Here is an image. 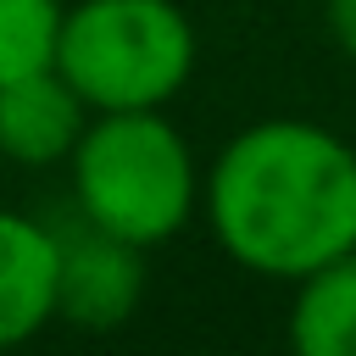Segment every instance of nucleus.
Instances as JSON below:
<instances>
[{"mask_svg": "<svg viewBox=\"0 0 356 356\" xmlns=\"http://www.w3.org/2000/svg\"><path fill=\"white\" fill-rule=\"evenodd\" d=\"M289 345L300 356H356V245L295 278Z\"/></svg>", "mask_w": 356, "mask_h": 356, "instance_id": "nucleus-7", "label": "nucleus"}, {"mask_svg": "<svg viewBox=\"0 0 356 356\" xmlns=\"http://www.w3.org/2000/svg\"><path fill=\"white\" fill-rule=\"evenodd\" d=\"M89 228V222H83ZM61 239V234H56ZM145 289V267H139V245L111 239L100 228H89L83 239H61V273H56V317L83 323V328H117Z\"/></svg>", "mask_w": 356, "mask_h": 356, "instance_id": "nucleus-4", "label": "nucleus"}, {"mask_svg": "<svg viewBox=\"0 0 356 356\" xmlns=\"http://www.w3.org/2000/svg\"><path fill=\"white\" fill-rule=\"evenodd\" d=\"M61 239L22 211L0 206V350L33 339L56 317Z\"/></svg>", "mask_w": 356, "mask_h": 356, "instance_id": "nucleus-6", "label": "nucleus"}, {"mask_svg": "<svg viewBox=\"0 0 356 356\" xmlns=\"http://www.w3.org/2000/svg\"><path fill=\"white\" fill-rule=\"evenodd\" d=\"M89 117L95 111L56 72V61L50 67H33V72L0 83V156H11L22 167L67 161Z\"/></svg>", "mask_w": 356, "mask_h": 356, "instance_id": "nucleus-5", "label": "nucleus"}, {"mask_svg": "<svg viewBox=\"0 0 356 356\" xmlns=\"http://www.w3.org/2000/svg\"><path fill=\"white\" fill-rule=\"evenodd\" d=\"M67 161H72L78 217L111 239L145 250L172 239L195 217L200 172L184 134L161 117V106L95 111Z\"/></svg>", "mask_w": 356, "mask_h": 356, "instance_id": "nucleus-2", "label": "nucleus"}, {"mask_svg": "<svg viewBox=\"0 0 356 356\" xmlns=\"http://www.w3.org/2000/svg\"><path fill=\"white\" fill-rule=\"evenodd\" d=\"M217 245L261 273L300 278L356 245V150L306 117L239 128L206 172Z\"/></svg>", "mask_w": 356, "mask_h": 356, "instance_id": "nucleus-1", "label": "nucleus"}, {"mask_svg": "<svg viewBox=\"0 0 356 356\" xmlns=\"http://www.w3.org/2000/svg\"><path fill=\"white\" fill-rule=\"evenodd\" d=\"M61 11V0H0V83L56 61Z\"/></svg>", "mask_w": 356, "mask_h": 356, "instance_id": "nucleus-8", "label": "nucleus"}, {"mask_svg": "<svg viewBox=\"0 0 356 356\" xmlns=\"http://www.w3.org/2000/svg\"><path fill=\"white\" fill-rule=\"evenodd\" d=\"M195 67V28L172 0H78L61 11L56 72L89 111L167 106Z\"/></svg>", "mask_w": 356, "mask_h": 356, "instance_id": "nucleus-3", "label": "nucleus"}, {"mask_svg": "<svg viewBox=\"0 0 356 356\" xmlns=\"http://www.w3.org/2000/svg\"><path fill=\"white\" fill-rule=\"evenodd\" d=\"M328 28H334V39L356 56V0H328Z\"/></svg>", "mask_w": 356, "mask_h": 356, "instance_id": "nucleus-9", "label": "nucleus"}]
</instances>
